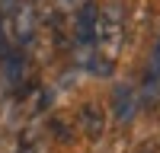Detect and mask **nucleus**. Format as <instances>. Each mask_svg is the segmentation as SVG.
Returning <instances> with one entry per match:
<instances>
[{"instance_id": "f257e3e1", "label": "nucleus", "mask_w": 160, "mask_h": 153, "mask_svg": "<svg viewBox=\"0 0 160 153\" xmlns=\"http://www.w3.org/2000/svg\"><path fill=\"white\" fill-rule=\"evenodd\" d=\"M93 48H96V61L93 70L99 76H109L115 61H118V48H122V7L109 3L96 13V35H93Z\"/></svg>"}, {"instance_id": "f03ea898", "label": "nucleus", "mask_w": 160, "mask_h": 153, "mask_svg": "<svg viewBox=\"0 0 160 153\" xmlns=\"http://www.w3.org/2000/svg\"><path fill=\"white\" fill-rule=\"evenodd\" d=\"M96 13L99 7L96 3H83V10H80V16H77V38H80V45H93V35H96Z\"/></svg>"}, {"instance_id": "7ed1b4c3", "label": "nucleus", "mask_w": 160, "mask_h": 153, "mask_svg": "<svg viewBox=\"0 0 160 153\" xmlns=\"http://www.w3.org/2000/svg\"><path fill=\"white\" fill-rule=\"evenodd\" d=\"M83 128H87L90 137H99L102 134V112H99L96 102H87V105H83Z\"/></svg>"}, {"instance_id": "20e7f679", "label": "nucleus", "mask_w": 160, "mask_h": 153, "mask_svg": "<svg viewBox=\"0 0 160 153\" xmlns=\"http://www.w3.org/2000/svg\"><path fill=\"white\" fill-rule=\"evenodd\" d=\"M151 73H154V80L160 76V38H157V48H154V58H151Z\"/></svg>"}]
</instances>
